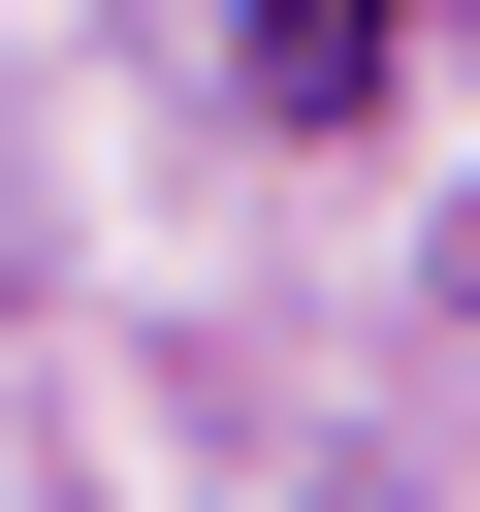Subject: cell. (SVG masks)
<instances>
[{
	"label": "cell",
	"instance_id": "obj_1",
	"mask_svg": "<svg viewBox=\"0 0 480 512\" xmlns=\"http://www.w3.org/2000/svg\"><path fill=\"white\" fill-rule=\"evenodd\" d=\"M256 96H288V128H352V96H384V0H256Z\"/></svg>",
	"mask_w": 480,
	"mask_h": 512
}]
</instances>
